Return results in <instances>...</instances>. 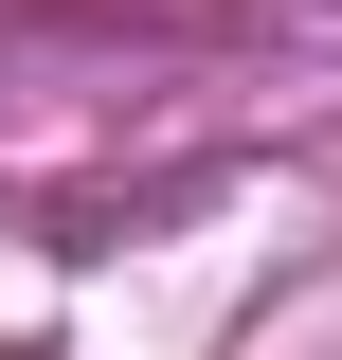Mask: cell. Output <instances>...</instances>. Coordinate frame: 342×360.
I'll use <instances>...</instances> for the list:
<instances>
[]
</instances>
